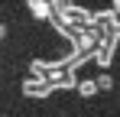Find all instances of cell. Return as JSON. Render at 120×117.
<instances>
[{"instance_id": "4", "label": "cell", "mask_w": 120, "mask_h": 117, "mask_svg": "<svg viewBox=\"0 0 120 117\" xmlns=\"http://www.w3.org/2000/svg\"><path fill=\"white\" fill-rule=\"evenodd\" d=\"M98 88H101V91L114 88V78H110V75H101V78H98Z\"/></svg>"}, {"instance_id": "2", "label": "cell", "mask_w": 120, "mask_h": 117, "mask_svg": "<svg viewBox=\"0 0 120 117\" xmlns=\"http://www.w3.org/2000/svg\"><path fill=\"white\" fill-rule=\"evenodd\" d=\"M114 52H117V46H110V42H101L98 52H94V62H98L101 68H107L110 62H114Z\"/></svg>"}, {"instance_id": "1", "label": "cell", "mask_w": 120, "mask_h": 117, "mask_svg": "<svg viewBox=\"0 0 120 117\" xmlns=\"http://www.w3.org/2000/svg\"><path fill=\"white\" fill-rule=\"evenodd\" d=\"M52 88H55V85H52L45 75H33V78L23 81V94H26V98H45Z\"/></svg>"}, {"instance_id": "3", "label": "cell", "mask_w": 120, "mask_h": 117, "mask_svg": "<svg viewBox=\"0 0 120 117\" xmlns=\"http://www.w3.org/2000/svg\"><path fill=\"white\" fill-rule=\"evenodd\" d=\"M101 88H98V81H78V94L81 98H91V94H98Z\"/></svg>"}]
</instances>
